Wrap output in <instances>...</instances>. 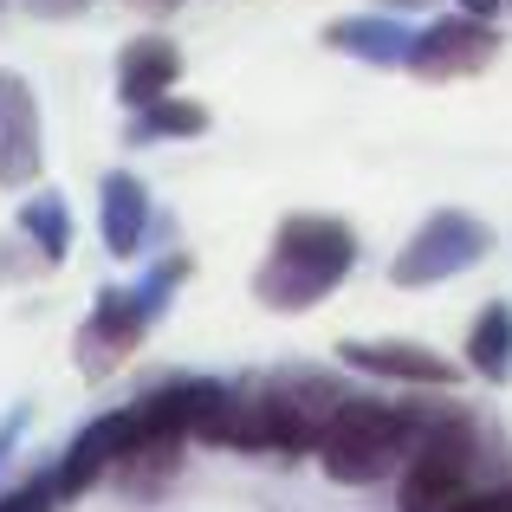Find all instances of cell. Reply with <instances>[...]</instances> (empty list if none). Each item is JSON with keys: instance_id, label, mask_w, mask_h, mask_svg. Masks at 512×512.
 I'll list each match as a JSON object with an SVG mask.
<instances>
[{"instance_id": "cell-1", "label": "cell", "mask_w": 512, "mask_h": 512, "mask_svg": "<svg viewBox=\"0 0 512 512\" xmlns=\"http://www.w3.org/2000/svg\"><path fill=\"white\" fill-rule=\"evenodd\" d=\"M357 389L331 370H279V376H253V383H227L221 409L208 415L195 441L208 448H234V454H318L331 415Z\"/></svg>"}, {"instance_id": "cell-2", "label": "cell", "mask_w": 512, "mask_h": 512, "mask_svg": "<svg viewBox=\"0 0 512 512\" xmlns=\"http://www.w3.org/2000/svg\"><path fill=\"white\" fill-rule=\"evenodd\" d=\"M357 266V227L338 214H286L253 273V299L266 312H312Z\"/></svg>"}, {"instance_id": "cell-3", "label": "cell", "mask_w": 512, "mask_h": 512, "mask_svg": "<svg viewBox=\"0 0 512 512\" xmlns=\"http://www.w3.org/2000/svg\"><path fill=\"white\" fill-rule=\"evenodd\" d=\"M428 409L422 402H376V396H350L331 415L325 441H318V467L338 487H376V480L402 474L409 454L422 448Z\"/></svg>"}, {"instance_id": "cell-4", "label": "cell", "mask_w": 512, "mask_h": 512, "mask_svg": "<svg viewBox=\"0 0 512 512\" xmlns=\"http://www.w3.org/2000/svg\"><path fill=\"white\" fill-rule=\"evenodd\" d=\"M487 461V428L461 402H428L422 448L409 454L396 487V512H448L461 493H474V474Z\"/></svg>"}, {"instance_id": "cell-5", "label": "cell", "mask_w": 512, "mask_h": 512, "mask_svg": "<svg viewBox=\"0 0 512 512\" xmlns=\"http://www.w3.org/2000/svg\"><path fill=\"white\" fill-rule=\"evenodd\" d=\"M182 279H188V253H169V260L150 266L137 286L98 292L91 318L78 325V370H85L91 383H98V376H111L117 363L143 344V331L169 312V299H175V286H182Z\"/></svg>"}, {"instance_id": "cell-6", "label": "cell", "mask_w": 512, "mask_h": 512, "mask_svg": "<svg viewBox=\"0 0 512 512\" xmlns=\"http://www.w3.org/2000/svg\"><path fill=\"white\" fill-rule=\"evenodd\" d=\"M493 253V227L480 221V214H461V208H441L428 214L422 227H415L409 240L396 247V260H389V279L396 286H441V279L467 273V266H480Z\"/></svg>"}, {"instance_id": "cell-7", "label": "cell", "mask_w": 512, "mask_h": 512, "mask_svg": "<svg viewBox=\"0 0 512 512\" xmlns=\"http://www.w3.org/2000/svg\"><path fill=\"white\" fill-rule=\"evenodd\" d=\"M500 59V26L480 20V13H448V20H428L409 46V65L422 85H448V78H474Z\"/></svg>"}, {"instance_id": "cell-8", "label": "cell", "mask_w": 512, "mask_h": 512, "mask_svg": "<svg viewBox=\"0 0 512 512\" xmlns=\"http://www.w3.org/2000/svg\"><path fill=\"white\" fill-rule=\"evenodd\" d=\"M338 357L363 376H383V383H409V389H454L461 383V363H448L441 350L409 344V338H344Z\"/></svg>"}, {"instance_id": "cell-9", "label": "cell", "mask_w": 512, "mask_h": 512, "mask_svg": "<svg viewBox=\"0 0 512 512\" xmlns=\"http://www.w3.org/2000/svg\"><path fill=\"white\" fill-rule=\"evenodd\" d=\"M46 169V130L39 98L20 72H0V188H26Z\"/></svg>"}, {"instance_id": "cell-10", "label": "cell", "mask_w": 512, "mask_h": 512, "mask_svg": "<svg viewBox=\"0 0 512 512\" xmlns=\"http://www.w3.org/2000/svg\"><path fill=\"white\" fill-rule=\"evenodd\" d=\"M124 448H130V409H111V415H98V422L78 428V441L59 454V467H52V480H59V506L85 500L98 480H111V467L124 461Z\"/></svg>"}, {"instance_id": "cell-11", "label": "cell", "mask_w": 512, "mask_h": 512, "mask_svg": "<svg viewBox=\"0 0 512 512\" xmlns=\"http://www.w3.org/2000/svg\"><path fill=\"white\" fill-rule=\"evenodd\" d=\"M182 448H188V435L143 428L137 409H130V448H124V461L111 467V487L130 493V500H156V493H163L169 480L182 474Z\"/></svg>"}, {"instance_id": "cell-12", "label": "cell", "mask_w": 512, "mask_h": 512, "mask_svg": "<svg viewBox=\"0 0 512 512\" xmlns=\"http://www.w3.org/2000/svg\"><path fill=\"white\" fill-rule=\"evenodd\" d=\"M325 46L344 52V59L376 65V72H402V65H409L415 33L402 20H389V13H344V20L325 26Z\"/></svg>"}, {"instance_id": "cell-13", "label": "cell", "mask_w": 512, "mask_h": 512, "mask_svg": "<svg viewBox=\"0 0 512 512\" xmlns=\"http://www.w3.org/2000/svg\"><path fill=\"white\" fill-rule=\"evenodd\" d=\"M182 85V46L163 33H143L124 46V59H117V98L130 104V111H143V104L169 98V91Z\"/></svg>"}, {"instance_id": "cell-14", "label": "cell", "mask_w": 512, "mask_h": 512, "mask_svg": "<svg viewBox=\"0 0 512 512\" xmlns=\"http://www.w3.org/2000/svg\"><path fill=\"white\" fill-rule=\"evenodd\" d=\"M98 234H104V247H111L117 260L143 253V234H150V188H143V175H130V169L104 175V188H98Z\"/></svg>"}, {"instance_id": "cell-15", "label": "cell", "mask_w": 512, "mask_h": 512, "mask_svg": "<svg viewBox=\"0 0 512 512\" xmlns=\"http://www.w3.org/2000/svg\"><path fill=\"white\" fill-rule=\"evenodd\" d=\"M467 370L493 389L512 383V305L506 299H493L487 312L467 325Z\"/></svg>"}, {"instance_id": "cell-16", "label": "cell", "mask_w": 512, "mask_h": 512, "mask_svg": "<svg viewBox=\"0 0 512 512\" xmlns=\"http://www.w3.org/2000/svg\"><path fill=\"white\" fill-rule=\"evenodd\" d=\"M208 130V111H201L195 98H156V104H143V111H130V124H124V137L130 143H175V137H201Z\"/></svg>"}, {"instance_id": "cell-17", "label": "cell", "mask_w": 512, "mask_h": 512, "mask_svg": "<svg viewBox=\"0 0 512 512\" xmlns=\"http://www.w3.org/2000/svg\"><path fill=\"white\" fill-rule=\"evenodd\" d=\"M20 234L33 240L46 260H65V253H72V208H65L59 195H33L20 208Z\"/></svg>"}, {"instance_id": "cell-18", "label": "cell", "mask_w": 512, "mask_h": 512, "mask_svg": "<svg viewBox=\"0 0 512 512\" xmlns=\"http://www.w3.org/2000/svg\"><path fill=\"white\" fill-rule=\"evenodd\" d=\"M0 512H59V480H52V467H46V474H33L26 487L0 493Z\"/></svg>"}, {"instance_id": "cell-19", "label": "cell", "mask_w": 512, "mask_h": 512, "mask_svg": "<svg viewBox=\"0 0 512 512\" xmlns=\"http://www.w3.org/2000/svg\"><path fill=\"white\" fill-rule=\"evenodd\" d=\"M448 512H512V474L506 480H493V487H474V493H461Z\"/></svg>"}, {"instance_id": "cell-20", "label": "cell", "mask_w": 512, "mask_h": 512, "mask_svg": "<svg viewBox=\"0 0 512 512\" xmlns=\"http://www.w3.org/2000/svg\"><path fill=\"white\" fill-rule=\"evenodd\" d=\"M20 7H26V13H39V20H78L91 0H20Z\"/></svg>"}, {"instance_id": "cell-21", "label": "cell", "mask_w": 512, "mask_h": 512, "mask_svg": "<svg viewBox=\"0 0 512 512\" xmlns=\"http://www.w3.org/2000/svg\"><path fill=\"white\" fill-rule=\"evenodd\" d=\"M26 422H33V409H13L7 422H0V467H7V454L20 448V435H26Z\"/></svg>"}, {"instance_id": "cell-22", "label": "cell", "mask_w": 512, "mask_h": 512, "mask_svg": "<svg viewBox=\"0 0 512 512\" xmlns=\"http://www.w3.org/2000/svg\"><path fill=\"white\" fill-rule=\"evenodd\" d=\"M500 7H506V0H461V13H480V20H493Z\"/></svg>"}, {"instance_id": "cell-23", "label": "cell", "mask_w": 512, "mask_h": 512, "mask_svg": "<svg viewBox=\"0 0 512 512\" xmlns=\"http://www.w3.org/2000/svg\"><path fill=\"white\" fill-rule=\"evenodd\" d=\"M130 7H137V13H175L182 0H130Z\"/></svg>"}, {"instance_id": "cell-24", "label": "cell", "mask_w": 512, "mask_h": 512, "mask_svg": "<svg viewBox=\"0 0 512 512\" xmlns=\"http://www.w3.org/2000/svg\"><path fill=\"white\" fill-rule=\"evenodd\" d=\"M383 7H428V0H383Z\"/></svg>"}, {"instance_id": "cell-25", "label": "cell", "mask_w": 512, "mask_h": 512, "mask_svg": "<svg viewBox=\"0 0 512 512\" xmlns=\"http://www.w3.org/2000/svg\"><path fill=\"white\" fill-rule=\"evenodd\" d=\"M506 7H512V0H506Z\"/></svg>"}]
</instances>
